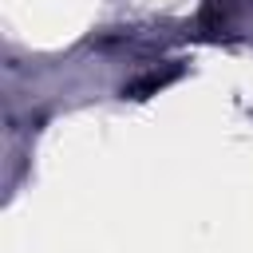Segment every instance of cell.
Returning <instances> with one entry per match:
<instances>
[]
</instances>
